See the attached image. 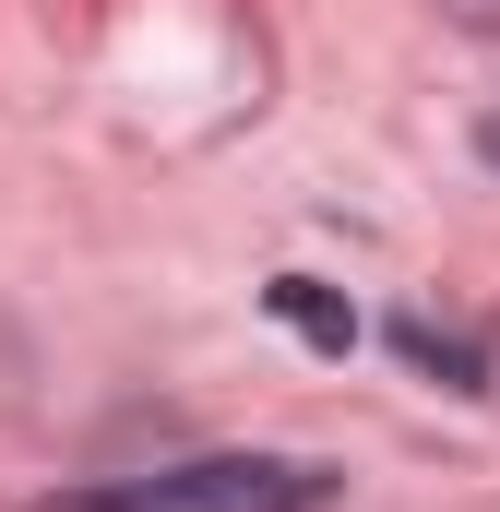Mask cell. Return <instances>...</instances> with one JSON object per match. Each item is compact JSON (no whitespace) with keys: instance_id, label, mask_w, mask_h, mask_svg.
Wrapping results in <instances>:
<instances>
[{"instance_id":"cell-1","label":"cell","mask_w":500,"mask_h":512,"mask_svg":"<svg viewBox=\"0 0 500 512\" xmlns=\"http://www.w3.org/2000/svg\"><path fill=\"white\" fill-rule=\"evenodd\" d=\"M322 501H334V477L298 453H203V465L120 477V489H84V501H48V512H322Z\"/></svg>"},{"instance_id":"cell-2","label":"cell","mask_w":500,"mask_h":512,"mask_svg":"<svg viewBox=\"0 0 500 512\" xmlns=\"http://www.w3.org/2000/svg\"><path fill=\"white\" fill-rule=\"evenodd\" d=\"M393 346H405L417 370H441L453 393H489V346H477V334H453V322H429V310H405V322H393Z\"/></svg>"},{"instance_id":"cell-3","label":"cell","mask_w":500,"mask_h":512,"mask_svg":"<svg viewBox=\"0 0 500 512\" xmlns=\"http://www.w3.org/2000/svg\"><path fill=\"white\" fill-rule=\"evenodd\" d=\"M274 310H286L310 346H334V358H346V334H358V322H346V298H322L310 274H286V286H274Z\"/></svg>"},{"instance_id":"cell-4","label":"cell","mask_w":500,"mask_h":512,"mask_svg":"<svg viewBox=\"0 0 500 512\" xmlns=\"http://www.w3.org/2000/svg\"><path fill=\"white\" fill-rule=\"evenodd\" d=\"M453 12H465V24H477V36H500V0H453Z\"/></svg>"}]
</instances>
